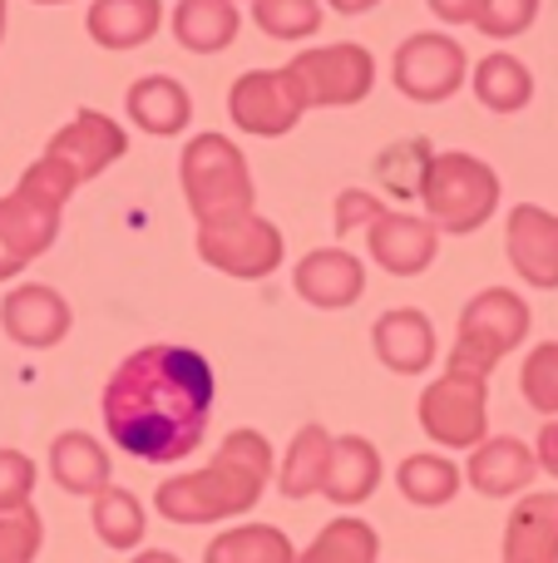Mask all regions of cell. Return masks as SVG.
<instances>
[{
	"mask_svg": "<svg viewBox=\"0 0 558 563\" xmlns=\"http://www.w3.org/2000/svg\"><path fill=\"white\" fill-rule=\"evenodd\" d=\"M213 366L193 346L154 341L129 351L104 386V430L144 465H178L208 435Z\"/></svg>",
	"mask_w": 558,
	"mask_h": 563,
	"instance_id": "cell-1",
	"label": "cell"
},
{
	"mask_svg": "<svg viewBox=\"0 0 558 563\" xmlns=\"http://www.w3.org/2000/svg\"><path fill=\"white\" fill-rule=\"evenodd\" d=\"M277 475L272 440L263 430H233L223 445L213 450L203 470L193 475H174L154 489V505L168 525H217V519H237L263 499V489Z\"/></svg>",
	"mask_w": 558,
	"mask_h": 563,
	"instance_id": "cell-2",
	"label": "cell"
},
{
	"mask_svg": "<svg viewBox=\"0 0 558 563\" xmlns=\"http://www.w3.org/2000/svg\"><path fill=\"white\" fill-rule=\"evenodd\" d=\"M75 188L49 164H30L20 174L15 194L0 198V282L20 277L40 253H49L59 238V213H65Z\"/></svg>",
	"mask_w": 558,
	"mask_h": 563,
	"instance_id": "cell-3",
	"label": "cell"
},
{
	"mask_svg": "<svg viewBox=\"0 0 558 563\" xmlns=\"http://www.w3.org/2000/svg\"><path fill=\"white\" fill-rule=\"evenodd\" d=\"M421 203L435 233H455V238L480 233L494 218V208H500V174L484 158L460 154V148L435 154L431 168H425Z\"/></svg>",
	"mask_w": 558,
	"mask_h": 563,
	"instance_id": "cell-4",
	"label": "cell"
},
{
	"mask_svg": "<svg viewBox=\"0 0 558 563\" xmlns=\"http://www.w3.org/2000/svg\"><path fill=\"white\" fill-rule=\"evenodd\" d=\"M188 208L198 223H223V218L253 213V174H247L243 148L227 134H193L178 158Z\"/></svg>",
	"mask_w": 558,
	"mask_h": 563,
	"instance_id": "cell-5",
	"label": "cell"
},
{
	"mask_svg": "<svg viewBox=\"0 0 558 563\" xmlns=\"http://www.w3.org/2000/svg\"><path fill=\"white\" fill-rule=\"evenodd\" d=\"M529 301L510 287H484L480 297L465 301L460 327H455V351L445 371H465V376H484L529 336Z\"/></svg>",
	"mask_w": 558,
	"mask_h": 563,
	"instance_id": "cell-6",
	"label": "cell"
},
{
	"mask_svg": "<svg viewBox=\"0 0 558 563\" xmlns=\"http://www.w3.org/2000/svg\"><path fill=\"white\" fill-rule=\"evenodd\" d=\"M287 75L297 79L306 109H346L371 95L376 55L366 45H351V40H342V45H316V49H302V55L287 65Z\"/></svg>",
	"mask_w": 558,
	"mask_h": 563,
	"instance_id": "cell-7",
	"label": "cell"
},
{
	"mask_svg": "<svg viewBox=\"0 0 558 563\" xmlns=\"http://www.w3.org/2000/svg\"><path fill=\"white\" fill-rule=\"evenodd\" d=\"M421 430L440 450H475L490 430V380L445 371L421 390Z\"/></svg>",
	"mask_w": 558,
	"mask_h": 563,
	"instance_id": "cell-8",
	"label": "cell"
},
{
	"mask_svg": "<svg viewBox=\"0 0 558 563\" xmlns=\"http://www.w3.org/2000/svg\"><path fill=\"white\" fill-rule=\"evenodd\" d=\"M198 257L227 277L257 282V277H272L277 267H282L287 243L267 218L237 213V218H223V223H198Z\"/></svg>",
	"mask_w": 558,
	"mask_h": 563,
	"instance_id": "cell-9",
	"label": "cell"
},
{
	"mask_svg": "<svg viewBox=\"0 0 558 563\" xmlns=\"http://www.w3.org/2000/svg\"><path fill=\"white\" fill-rule=\"evenodd\" d=\"M395 89L415 104H440L455 89L470 79V59H465V45L455 35H440V30H421V35L401 40L395 49Z\"/></svg>",
	"mask_w": 558,
	"mask_h": 563,
	"instance_id": "cell-10",
	"label": "cell"
},
{
	"mask_svg": "<svg viewBox=\"0 0 558 563\" xmlns=\"http://www.w3.org/2000/svg\"><path fill=\"white\" fill-rule=\"evenodd\" d=\"M124 154H129L124 129H119L109 114H99V109H79V114L49 139L40 164H49L69 188H79V184L104 174L109 164H119Z\"/></svg>",
	"mask_w": 558,
	"mask_h": 563,
	"instance_id": "cell-11",
	"label": "cell"
},
{
	"mask_svg": "<svg viewBox=\"0 0 558 563\" xmlns=\"http://www.w3.org/2000/svg\"><path fill=\"white\" fill-rule=\"evenodd\" d=\"M306 114L302 89L287 69H253L227 89V119H233L243 134L257 139H282L297 129V119Z\"/></svg>",
	"mask_w": 558,
	"mask_h": 563,
	"instance_id": "cell-12",
	"label": "cell"
},
{
	"mask_svg": "<svg viewBox=\"0 0 558 563\" xmlns=\"http://www.w3.org/2000/svg\"><path fill=\"white\" fill-rule=\"evenodd\" d=\"M69 327H75V311H69V301L59 297L55 287H45V282H20V287H10L5 301H0V331L25 351L59 346V341L69 336Z\"/></svg>",
	"mask_w": 558,
	"mask_h": 563,
	"instance_id": "cell-13",
	"label": "cell"
},
{
	"mask_svg": "<svg viewBox=\"0 0 558 563\" xmlns=\"http://www.w3.org/2000/svg\"><path fill=\"white\" fill-rule=\"evenodd\" d=\"M366 247H371V257H376V267H381V273H391V277H421L425 267L435 263L440 233L431 228V218L381 208V218L366 228Z\"/></svg>",
	"mask_w": 558,
	"mask_h": 563,
	"instance_id": "cell-14",
	"label": "cell"
},
{
	"mask_svg": "<svg viewBox=\"0 0 558 563\" xmlns=\"http://www.w3.org/2000/svg\"><path fill=\"white\" fill-rule=\"evenodd\" d=\"M504 253H510L514 273L529 287L554 291L558 287V213L539 203H520L504 223Z\"/></svg>",
	"mask_w": 558,
	"mask_h": 563,
	"instance_id": "cell-15",
	"label": "cell"
},
{
	"mask_svg": "<svg viewBox=\"0 0 558 563\" xmlns=\"http://www.w3.org/2000/svg\"><path fill=\"white\" fill-rule=\"evenodd\" d=\"M292 287H297V297H302L306 307L346 311V307L361 301L366 267H361V257H351L346 247H316V253H306L302 263H297Z\"/></svg>",
	"mask_w": 558,
	"mask_h": 563,
	"instance_id": "cell-16",
	"label": "cell"
},
{
	"mask_svg": "<svg viewBox=\"0 0 558 563\" xmlns=\"http://www.w3.org/2000/svg\"><path fill=\"white\" fill-rule=\"evenodd\" d=\"M371 346L395 376H425L435 366V327L421 307H391L371 327Z\"/></svg>",
	"mask_w": 558,
	"mask_h": 563,
	"instance_id": "cell-17",
	"label": "cell"
},
{
	"mask_svg": "<svg viewBox=\"0 0 558 563\" xmlns=\"http://www.w3.org/2000/svg\"><path fill=\"white\" fill-rule=\"evenodd\" d=\"M534 475H539V460L514 435H484L480 445L470 450V465H465V479H470L484 499L520 495V489L534 485Z\"/></svg>",
	"mask_w": 558,
	"mask_h": 563,
	"instance_id": "cell-18",
	"label": "cell"
},
{
	"mask_svg": "<svg viewBox=\"0 0 558 563\" xmlns=\"http://www.w3.org/2000/svg\"><path fill=\"white\" fill-rule=\"evenodd\" d=\"M381 485V450L366 435H332V455H326V475H322V495L332 505L351 509L366 505Z\"/></svg>",
	"mask_w": 558,
	"mask_h": 563,
	"instance_id": "cell-19",
	"label": "cell"
},
{
	"mask_svg": "<svg viewBox=\"0 0 558 563\" xmlns=\"http://www.w3.org/2000/svg\"><path fill=\"white\" fill-rule=\"evenodd\" d=\"M49 479H55L65 495L94 499L99 489L114 485V465H109V450L99 445L85 430H59L49 440Z\"/></svg>",
	"mask_w": 558,
	"mask_h": 563,
	"instance_id": "cell-20",
	"label": "cell"
},
{
	"mask_svg": "<svg viewBox=\"0 0 558 563\" xmlns=\"http://www.w3.org/2000/svg\"><path fill=\"white\" fill-rule=\"evenodd\" d=\"M124 109H129V119H134L144 134L174 139V134H183L188 119H193V95H188L174 75H144V79L129 85Z\"/></svg>",
	"mask_w": 558,
	"mask_h": 563,
	"instance_id": "cell-21",
	"label": "cell"
},
{
	"mask_svg": "<svg viewBox=\"0 0 558 563\" xmlns=\"http://www.w3.org/2000/svg\"><path fill=\"white\" fill-rule=\"evenodd\" d=\"M504 563H558V495H524L504 525Z\"/></svg>",
	"mask_w": 558,
	"mask_h": 563,
	"instance_id": "cell-22",
	"label": "cell"
},
{
	"mask_svg": "<svg viewBox=\"0 0 558 563\" xmlns=\"http://www.w3.org/2000/svg\"><path fill=\"white\" fill-rule=\"evenodd\" d=\"M85 25L99 49H138L158 35L164 5L158 0H94Z\"/></svg>",
	"mask_w": 558,
	"mask_h": 563,
	"instance_id": "cell-23",
	"label": "cell"
},
{
	"mask_svg": "<svg viewBox=\"0 0 558 563\" xmlns=\"http://www.w3.org/2000/svg\"><path fill=\"white\" fill-rule=\"evenodd\" d=\"M243 30L237 0H178L174 5V40L193 55H223Z\"/></svg>",
	"mask_w": 558,
	"mask_h": 563,
	"instance_id": "cell-24",
	"label": "cell"
},
{
	"mask_svg": "<svg viewBox=\"0 0 558 563\" xmlns=\"http://www.w3.org/2000/svg\"><path fill=\"white\" fill-rule=\"evenodd\" d=\"M475 85V99H480L484 109H494V114H520L524 104L534 99V75L524 59L504 55V49H494V55L480 59V69L470 75Z\"/></svg>",
	"mask_w": 558,
	"mask_h": 563,
	"instance_id": "cell-25",
	"label": "cell"
},
{
	"mask_svg": "<svg viewBox=\"0 0 558 563\" xmlns=\"http://www.w3.org/2000/svg\"><path fill=\"white\" fill-rule=\"evenodd\" d=\"M326 455H332V430L326 426H302L292 435L282 455V470H277V489L287 499H306L322 495V475H326Z\"/></svg>",
	"mask_w": 558,
	"mask_h": 563,
	"instance_id": "cell-26",
	"label": "cell"
},
{
	"mask_svg": "<svg viewBox=\"0 0 558 563\" xmlns=\"http://www.w3.org/2000/svg\"><path fill=\"white\" fill-rule=\"evenodd\" d=\"M460 465L435 450H421V455H405L401 470H395V489L411 499L415 509H440L460 495Z\"/></svg>",
	"mask_w": 558,
	"mask_h": 563,
	"instance_id": "cell-27",
	"label": "cell"
},
{
	"mask_svg": "<svg viewBox=\"0 0 558 563\" xmlns=\"http://www.w3.org/2000/svg\"><path fill=\"white\" fill-rule=\"evenodd\" d=\"M203 563H297V549L277 525H237L208 544Z\"/></svg>",
	"mask_w": 558,
	"mask_h": 563,
	"instance_id": "cell-28",
	"label": "cell"
},
{
	"mask_svg": "<svg viewBox=\"0 0 558 563\" xmlns=\"http://www.w3.org/2000/svg\"><path fill=\"white\" fill-rule=\"evenodd\" d=\"M89 519H94V534L104 549H114V554H129V549L144 544L148 534V515L144 505H138L129 489H99L94 495V509H89Z\"/></svg>",
	"mask_w": 558,
	"mask_h": 563,
	"instance_id": "cell-29",
	"label": "cell"
},
{
	"mask_svg": "<svg viewBox=\"0 0 558 563\" xmlns=\"http://www.w3.org/2000/svg\"><path fill=\"white\" fill-rule=\"evenodd\" d=\"M381 559V534H376L366 519H332L312 544L297 554V563H376Z\"/></svg>",
	"mask_w": 558,
	"mask_h": 563,
	"instance_id": "cell-30",
	"label": "cell"
},
{
	"mask_svg": "<svg viewBox=\"0 0 558 563\" xmlns=\"http://www.w3.org/2000/svg\"><path fill=\"white\" fill-rule=\"evenodd\" d=\"M431 158H435L431 139H405V144H391L381 158H376V178H381V188L395 198H421Z\"/></svg>",
	"mask_w": 558,
	"mask_h": 563,
	"instance_id": "cell-31",
	"label": "cell"
},
{
	"mask_svg": "<svg viewBox=\"0 0 558 563\" xmlns=\"http://www.w3.org/2000/svg\"><path fill=\"white\" fill-rule=\"evenodd\" d=\"M253 20L272 40H306L322 30V0H247Z\"/></svg>",
	"mask_w": 558,
	"mask_h": 563,
	"instance_id": "cell-32",
	"label": "cell"
},
{
	"mask_svg": "<svg viewBox=\"0 0 558 563\" xmlns=\"http://www.w3.org/2000/svg\"><path fill=\"white\" fill-rule=\"evenodd\" d=\"M520 390L539 416H558V341H539V346L524 356Z\"/></svg>",
	"mask_w": 558,
	"mask_h": 563,
	"instance_id": "cell-33",
	"label": "cell"
},
{
	"mask_svg": "<svg viewBox=\"0 0 558 563\" xmlns=\"http://www.w3.org/2000/svg\"><path fill=\"white\" fill-rule=\"evenodd\" d=\"M40 544H45V525L30 505L0 515V563H35Z\"/></svg>",
	"mask_w": 558,
	"mask_h": 563,
	"instance_id": "cell-34",
	"label": "cell"
},
{
	"mask_svg": "<svg viewBox=\"0 0 558 563\" xmlns=\"http://www.w3.org/2000/svg\"><path fill=\"white\" fill-rule=\"evenodd\" d=\"M534 15H539V0H480L470 25H480V35L490 40H514L534 25Z\"/></svg>",
	"mask_w": 558,
	"mask_h": 563,
	"instance_id": "cell-35",
	"label": "cell"
},
{
	"mask_svg": "<svg viewBox=\"0 0 558 563\" xmlns=\"http://www.w3.org/2000/svg\"><path fill=\"white\" fill-rule=\"evenodd\" d=\"M35 479H40V470L25 450H0V515L25 509L30 495H35Z\"/></svg>",
	"mask_w": 558,
	"mask_h": 563,
	"instance_id": "cell-36",
	"label": "cell"
},
{
	"mask_svg": "<svg viewBox=\"0 0 558 563\" xmlns=\"http://www.w3.org/2000/svg\"><path fill=\"white\" fill-rule=\"evenodd\" d=\"M376 218H381V198H376V194H361V188L336 194V233H342V238L366 233Z\"/></svg>",
	"mask_w": 558,
	"mask_h": 563,
	"instance_id": "cell-37",
	"label": "cell"
},
{
	"mask_svg": "<svg viewBox=\"0 0 558 563\" xmlns=\"http://www.w3.org/2000/svg\"><path fill=\"white\" fill-rule=\"evenodd\" d=\"M425 5H431L445 25H470L475 10H480V0H425Z\"/></svg>",
	"mask_w": 558,
	"mask_h": 563,
	"instance_id": "cell-38",
	"label": "cell"
},
{
	"mask_svg": "<svg viewBox=\"0 0 558 563\" xmlns=\"http://www.w3.org/2000/svg\"><path fill=\"white\" fill-rule=\"evenodd\" d=\"M534 460H539V470H549V475H558V420H549V426L539 430V445H534Z\"/></svg>",
	"mask_w": 558,
	"mask_h": 563,
	"instance_id": "cell-39",
	"label": "cell"
},
{
	"mask_svg": "<svg viewBox=\"0 0 558 563\" xmlns=\"http://www.w3.org/2000/svg\"><path fill=\"white\" fill-rule=\"evenodd\" d=\"M326 5H332L336 15H366V10H376L381 0H326Z\"/></svg>",
	"mask_w": 558,
	"mask_h": 563,
	"instance_id": "cell-40",
	"label": "cell"
},
{
	"mask_svg": "<svg viewBox=\"0 0 558 563\" xmlns=\"http://www.w3.org/2000/svg\"><path fill=\"white\" fill-rule=\"evenodd\" d=\"M134 563H183V559L168 554V549H144V554H134Z\"/></svg>",
	"mask_w": 558,
	"mask_h": 563,
	"instance_id": "cell-41",
	"label": "cell"
},
{
	"mask_svg": "<svg viewBox=\"0 0 558 563\" xmlns=\"http://www.w3.org/2000/svg\"><path fill=\"white\" fill-rule=\"evenodd\" d=\"M0 40H5V0H0Z\"/></svg>",
	"mask_w": 558,
	"mask_h": 563,
	"instance_id": "cell-42",
	"label": "cell"
},
{
	"mask_svg": "<svg viewBox=\"0 0 558 563\" xmlns=\"http://www.w3.org/2000/svg\"><path fill=\"white\" fill-rule=\"evenodd\" d=\"M35 5H69V0H35Z\"/></svg>",
	"mask_w": 558,
	"mask_h": 563,
	"instance_id": "cell-43",
	"label": "cell"
}]
</instances>
